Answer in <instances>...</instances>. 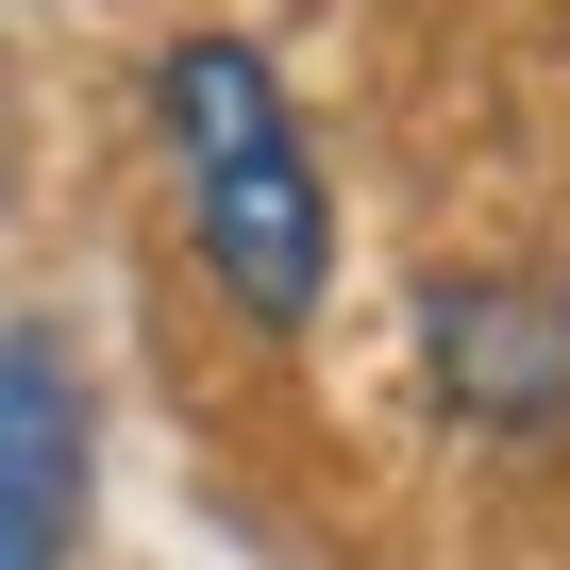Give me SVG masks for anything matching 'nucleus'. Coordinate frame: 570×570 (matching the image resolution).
I'll list each match as a JSON object with an SVG mask.
<instances>
[{
  "instance_id": "obj_1",
  "label": "nucleus",
  "mask_w": 570,
  "mask_h": 570,
  "mask_svg": "<svg viewBox=\"0 0 570 570\" xmlns=\"http://www.w3.org/2000/svg\"><path fill=\"white\" fill-rule=\"evenodd\" d=\"M151 118H168V168H185V252L218 268V303L252 336H303L320 285H336V185L285 118L268 51L252 35H185L151 68Z\"/></svg>"
},
{
  "instance_id": "obj_2",
  "label": "nucleus",
  "mask_w": 570,
  "mask_h": 570,
  "mask_svg": "<svg viewBox=\"0 0 570 570\" xmlns=\"http://www.w3.org/2000/svg\"><path fill=\"white\" fill-rule=\"evenodd\" d=\"M420 370H436V403L487 420V436L570 420V285H553V268H453L436 303H420Z\"/></svg>"
},
{
  "instance_id": "obj_3",
  "label": "nucleus",
  "mask_w": 570,
  "mask_h": 570,
  "mask_svg": "<svg viewBox=\"0 0 570 570\" xmlns=\"http://www.w3.org/2000/svg\"><path fill=\"white\" fill-rule=\"evenodd\" d=\"M85 520V386L51 336H0V570H68Z\"/></svg>"
}]
</instances>
